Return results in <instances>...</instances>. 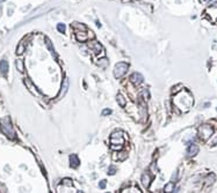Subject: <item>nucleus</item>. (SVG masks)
Instances as JSON below:
<instances>
[{"mask_svg":"<svg viewBox=\"0 0 217 193\" xmlns=\"http://www.w3.org/2000/svg\"><path fill=\"white\" fill-rule=\"evenodd\" d=\"M198 153V147H197L196 145H194V143H192L189 147H188V149H187V154L189 157H193V156H195V155Z\"/></svg>","mask_w":217,"mask_h":193,"instance_id":"10","label":"nucleus"},{"mask_svg":"<svg viewBox=\"0 0 217 193\" xmlns=\"http://www.w3.org/2000/svg\"><path fill=\"white\" fill-rule=\"evenodd\" d=\"M99 187L100 189H105L106 187V180H101L100 184H99Z\"/></svg>","mask_w":217,"mask_h":193,"instance_id":"21","label":"nucleus"},{"mask_svg":"<svg viewBox=\"0 0 217 193\" xmlns=\"http://www.w3.org/2000/svg\"><path fill=\"white\" fill-rule=\"evenodd\" d=\"M86 34V30L85 31H76V37H77V39L78 40H80V42H85V40H87L88 39V37H91V38H93L94 36L91 34V35H85Z\"/></svg>","mask_w":217,"mask_h":193,"instance_id":"7","label":"nucleus"},{"mask_svg":"<svg viewBox=\"0 0 217 193\" xmlns=\"http://www.w3.org/2000/svg\"><path fill=\"white\" fill-rule=\"evenodd\" d=\"M115 171H116V170H115V168H114V167H112V168L109 169V172H108V174H109V175H114V174H115Z\"/></svg>","mask_w":217,"mask_h":193,"instance_id":"22","label":"nucleus"},{"mask_svg":"<svg viewBox=\"0 0 217 193\" xmlns=\"http://www.w3.org/2000/svg\"><path fill=\"white\" fill-rule=\"evenodd\" d=\"M173 103L178 109H180L183 112H187L192 106H193V96L187 92V90H182L180 93H178L173 98Z\"/></svg>","mask_w":217,"mask_h":193,"instance_id":"1","label":"nucleus"},{"mask_svg":"<svg viewBox=\"0 0 217 193\" xmlns=\"http://www.w3.org/2000/svg\"><path fill=\"white\" fill-rule=\"evenodd\" d=\"M173 189H174V184H173V182H171V183H168V184L165 185L164 191L165 192H171V191H173Z\"/></svg>","mask_w":217,"mask_h":193,"instance_id":"15","label":"nucleus"},{"mask_svg":"<svg viewBox=\"0 0 217 193\" xmlns=\"http://www.w3.org/2000/svg\"><path fill=\"white\" fill-rule=\"evenodd\" d=\"M130 81L134 83V84H140V83H143V81H144V77L143 75L140 74V73H134L131 77H130Z\"/></svg>","mask_w":217,"mask_h":193,"instance_id":"6","label":"nucleus"},{"mask_svg":"<svg viewBox=\"0 0 217 193\" xmlns=\"http://www.w3.org/2000/svg\"><path fill=\"white\" fill-rule=\"evenodd\" d=\"M16 68H18V71H20V72H23L24 67H23L22 60H16Z\"/></svg>","mask_w":217,"mask_h":193,"instance_id":"17","label":"nucleus"},{"mask_svg":"<svg viewBox=\"0 0 217 193\" xmlns=\"http://www.w3.org/2000/svg\"><path fill=\"white\" fill-rule=\"evenodd\" d=\"M197 132H198L200 139H202L203 141H208L214 134V128L210 125H202L201 127H198Z\"/></svg>","mask_w":217,"mask_h":193,"instance_id":"4","label":"nucleus"},{"mask_svg":"<svg viewBox=\"0 0 217 193\" xmlns=\"http://www.w3.org/2000/svg\"><path fill=\"white\" fill-rule=\"evenodd\" d=\"M79 164H80V160L76 154H72L70 156V165L72 168H77Z\"/></svg>","mask_w":217,"mask_h":193,"instance_id":"12","label":"nucleus"},{"mask_svg":"<svg viewBox=\"0 0 217 193\" xmlns=\"http://www.w3.org/2000/svg\"><path fill=\"white\" fill-rule=\"evenodd\" d=\"M202 2H208V1H210V0H201Z\"/></svg>","mask_w":217,"mask_h":193,"instance_id":"23","label":"nucleus"},{"mask_svg":"<svg viewBox=\"0 0 217 193\" xmlns=\"http://www.w3.org/2000/svg\"><path fill=\"white\" fill-rule=\"evenodd\" d=\"M24 51V46L22 45V44H20L19 46H18V50H16V53L18 55H22V52Z\"/></svg>","mask_w":217,"mask_h":193,"instance_id":"19","label":"nucleus"},{"mask_svg":"<svg viewBox=\"0 0 217 193\" xmlns=\"http://www.w3.org/2000/svg\"><path fill=\"white\" fill-rule=\"evenodd\" d=\"M88 46L94 53H100V51H102V46L98 42H91V43H88Z\"/></svg>","mask_w":217,"mask_h":193,"instance_id":"8","label":"nucleus"},{"mask_svg":"<svg viewBox=\"0 0 217 193\" xmlns=\"http://www.w3.org/2000/svg\"><path fill=\"white\" fill-rule=\"evenodd\" d=\"M0 72L2 75H7V73H8V61L7 60L0 61Z\"/></svg>","mask_w":217,"mask_h":193,"instance_id":"11","label":"nucleus"},{"mask_svg":"<svg viewBox=\"0 0 217 193\" xmlns=\"http://www.w3.org/2000/svg\"><path fill=\"white\" fill-rule=\"evenodd\" d=\"M72 27L74 28V29H81V30H86V27L84 26V24H81V23H73L72 24Z\"/></svg>","mask_w":217,"mask_h":193,"instance_id":"16","label":"nucleus"},{"mask_svg":"<svg viewBox=\"0 0 217 193\" xmlns=\"http://www.w3.org/2000/svg\"><path fill=\"white\" fill-rule=\"evenodd\" d=\"M67 88H69V81H67V79H65L64 80V83H63V88H62V90L59 93V96H63L67 92Z\"/></svg>","mask_w":217,"mask_h":193,"instance_id":"13","label":"nucleus"},{"mask_svg":"<svg viewBox=\"0 0 217 193\" xmlns=\"http://www.w3.org/2000/svg\"><path fill=\"white\" fill-rule=\"evenodd\" d=\"M151 180H152V177L148 174V172H145V174L142 176V183H143V185H144L145 189H148V187L150 186Z\"/></svg>","mask_w":217,"mask_h":193,"instance_id":"9","label":"nucleus"},{"mask_svg":"<svg viewBox=\"0 0 217 193\" xmlns=\"http://www.w3.org/2000/svg\"><path fill=\"white\" fill-rule=\"evenodd\" d=\"M112 114V110L110 109H105L102 111V116H107V115H110Z\"/></svg>","mask_w":217,"mask_h":193,"instance_id":"20","label":"nucleus"},{"mask_svg":"<svg viewBox=\"0 0 217 193\" xmlns=\"http://www.w3.org/2000/svg\"><path fill=\"white\" fill-rule=\"evenodd\" d=\"M128 68H129L128 62H123V61L117 62V64L115 65V67H114V77H116V79L122 77L127 72H128Z\"/></svg>","mask_w":217,"mask_h":193,"instance_id":"5","label":"nucleus"},{"mask_svg":"<svg viewBox=\"0 0 217 193\" xmlns=\"http://www.w3.org/2000/svg\"><path fill=\"white\" fill-rule=\"evenodd\" d=\"M57 29H58L59 33H63V34H64V33H65V29H66V28H65V24H64V23H59L58 26H57Z\"/></svg>","mask_w":217,"mask_h":193,"instance_id":"18","label":"nucleus"},{"mask_svg":"<svg viewBox=\"0 0 217 193\" xmlns=\"http://www.w3.org/2000/svg\"><path fill=\"white\" fill-rule=\"evenodd\" d=\"M124 142H125L124 132L117 131L110 135V148L113 150H121L124 146Z\"/></svg>","mask_w":217,"mask_h":193,"instance_id":"2","label":"nucleus"},{"mask_svg":"<svg viewBox=\"0 0 217 193\" xmlns=\"http://www.w3.org/2000/svg\"><path fill=\"white\" fill-rule=\"evenodd\" d=\"M0 130L5 135H7L9 139H14L15 138V133H14V128L11 124L9 118H4L0 119Z\"/></svg>","mask_w":217,"mask_h":193,"instance_id":"3","label":"nucleus"},{"mask_svg":"<svg viewBox=\"0 0 217 193\" xmlns=\"http://www.w3.org/2000/svg\"><path fill=\"white\" fill-rule=\"evenodd\" d=\"M117 102H118V104L123 108V106H125V104H127V101H125V98L123 97V95L122 94H117Z\"/></svg>","mask_w":217,"mask_h":193,"instance_id":"14","label":"nucleus"}]
</instances>
